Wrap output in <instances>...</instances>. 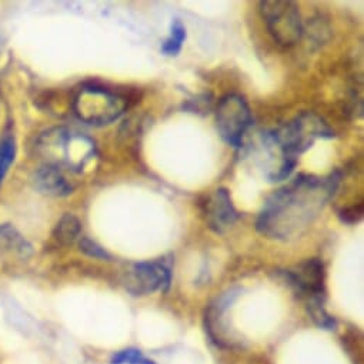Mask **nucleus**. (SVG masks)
<instances>
[{
    "mask_svg": "<svg viewBox=\"0 0 364 364\" xmlns=\"http://www.w3.org/2000/svg\"><path fill=\"white\" fill-rule=\"evenodd\" d=\"M341 174L334 171L321 178L299 174L274 192L257 218L256 229L277 240H287L306 230L336 193Z\"/></svg>",
    "mask_w": 364,
    "mask_h": 364,
    "instance_id": "nucleus-1",
    "label": "nucleus"
},
{
    "mask_svg": "<svg viewBox=\"0 0 364 364\" xmlns=\"http://www.w3.org/2000/svg\"><path fill=\"white\" fill-rule=\"evenodd\" d=\"M36 151L48 166L82 171L96 157V144L77 130L55 127L39 136Z\"/></svg>",
    "mask_w": 364,
    "mask_h": 364,
    "instance_id": "nucleus-2",
    "label": "nucleus"
},
{
    "mask_svg": "<svg viewBox=\"0 0 364 364\" xmlns=\"http://www.w3.org/2000/svg\"><path fill=\"white\" fill-rule=\"evenodd\" d=\"M129 106V97L97 85L82 86L73 99L76 116L93 126H105L117 120Z\"/></svg>",
    "mask_w": 364,
    "mask_h": 364,
    "instance_id": "nucleus-3",
    "label": "nucleus"
},
{
    "mask_svg": "<svg viewBox=\"0 0 364 364\" xmlns=\"http://www.w3.org/2000/svg\"><path fill=\"white\" fill-rule=\"evenodd\" d=\"M272 134L280 149L291 157H297V154L309 150L318 137H334V132L328 127V124L311 112L297 114L277 130H273Z\"/></svg>",
    "mask_w": 364,
    "mask_h": 364,
    "instance_id": "nucleus-4",
    "label": "nucleus"
},
{
    "mask_svg": "<svg viewBox=\"0 0 364 364\" xmlns=\"http://www.w3.org/2000/svg\"><path fill=\"white\" fill-rule=\"evenodd\" d=\"M260 14L273 39L284 48L294 46L303 35V22L299 8L291 0H264Z\"/></svg>",
    "mask_w": 364,
    "mask_h": 364,
    "instance_id": "nucleus-5",
    "label": "nucleus"
},
{
    "mask_svg": "<svg viewBox=\"0 0 364 364\" xmlns=\"http://www.w3.org/2000/svg\"><path fill=\"white\" fill-rule=\"evenodd\" d=\"M216 124L220 137L228 144L240 147L252 124V112L247 102L239 95L225 96L216 109Z\"/></svg>",
    "mask_w": 364,
    "mask_h": 364,
    "instance_id": "nucleus-6",
    "label": "nucleus"
},
{
    "mask_svg": "<svg viewBox=\"0 0 364 364\" xmlns=\"http://www.w3.org/2000/svg\"><path fill=\"white\" fill-rule=\"evenodd\" d=\"M171 283V260L134 263L126 274L124 286L133 296H146L156 290L167 291Z\"/></svg>",
    "mask_w": 364,
    "mask_h": 364,
    "instance_id": "nucleus-7",
    "label": "nucleus"
},
{
    "mask_svg": "<svg viewBox=\"0 0 364 364\" xmlns=\"http://www.w3.org/2000/svg\"><path fill=\"white\" fill-rule=\"evenodd\" d=\"M283 276L300 297L324 301V264L320 259H309Z\"/></svg>",
    "mask_w": 364,
    "mask_h": 364,
    "instance_id": "nucleus-8",
    "label": "nucleus"
},
{
    "mask_svg": "<svg viewBox=\"0 0 364 364\" xmlns=\"http://www.w3.org/2000/svg\"><path fill=\"white\" fill-rule=\"evenodd\" d=\"M239 218L228 189H218L206 203V222L212 232L218 235L226 233L233 228Z\"/></svg>",
    "mask_w": 364,
    "mask_h": 364,
    "instance_id": "nucleus-9",
    "label": "nucleus"
},
{
    "mask_svg": "<svg viewBox=\"0 0 364 364\" xmlns=\"http://www.w3.org/2000/svg\"><path fill=\"white\" fill-rule=\"evenodd\" d=\"M33 186L43 195L63 198L73 192V186L66 180L62 170L52 166L39 167L32 176Z\"/></svg>",
    "mask_w": 364,
    "mask_h": 364,
    "instance_id": "nucleus-10",
    "label": "nucleus"
},
{
    "mask_svg": "<svg viewBox=\"0 0 364 364\" xmlns=\"http://www.w3.org/2000/svg\"><path fill=\"white\" fill-rule=\"evenodd\" d=\"M0 249L12 253L15 252L23 257L32 252V247L25 240V237H22L19 232L9 225H0Z\"/></svg>",
    "mask_w": 364,
    "mask_h": 364,
    "instance_id": "nucleus-11",
    "label": "nucleus"
},
{
    "mask_svg": "<svg viewBox=\"0 0 364 364\" xmlns=\"http://www.w3.org/2000/svg\"><path fill=\"white\" fill-rule=\"evenodd\" d=\"M80 230H82V225L79 219L70 213H66L56 225L53 236L62 245H72L79 239Z\"/></svg>",
    "mask_w": 364,
    "mask_h": 364,
    "instance_id": "nucleus-12",
    "label": "nucleus"
},
{
    "mask_svg": "<svg viewBox=\"0 0 364 364\" xmlns=\"http://www.w3.org/2000/svg\"><path fill=\"white\" fill-rule=\"evenodd\" d=\"M16 156V140L14 133L6 132L0 139V185L8 174Z\"/></svg>",
    "mask_w": 364,
    "mask_h": 364,
    "instance_id": "nucleus-13",
    "label": "nucleus"
},
{
    "mask_svg": "<svg viewBox=\"0 0 364 364\" xmlns=\"http://www.w3.org/2000/svg\"><path fill=\"white\" fill-rule=\"evenodd\" d=\"M186 41V28L178 19H176L171 25V36L163 43L161 52L166 56H177Z\"/></svg>",
    "mask_w": 364,
    "mask_h": 364,
    "instance_id": "nucleus-14",
    "label": "nucleus"
},
{
    "mask_svg": "<svg viewBox=\"0 0 364 364\" xmlns=\"http://www.w3.org/2000/svg\"><path fill=\"white\" fill-rule=\"evenodd\" d=\"M307 311H309L310 317L313 318V321L318 327L326 328V330H334L337 327L336 318L326 311L323 301H320V300L307 301Z\"/></svg>",
    "mask_w": 364,
    "mask_h": 364,
    "instance_id": "nucleus-15",
    "label": "nucleus"
},
{
    "mask_svg": "<svg viewBox=\"0 0 364 364\" xmlns=\"http://www.w3.org/2000/svg\"><path fill=\"white\" fill-rule=\"evenodd\" d=\"M112 364H156L153 360L147 358L140 350L137 348H126L116 353L112 360Z\"/></svg>",
    "mask_w": 364,
    "mask_h": 364,
    "instance_id": "nucleus-16",
    "label": "nucleus"
},
{
    "mask_svg": "<svg viewBox=\"0 0 364 364\" xmlns=\"http://www.w3.org/2000/svg\"><path fill=\"white\" fill-rule=\"evenodd\" d=\"M212 106H213V95L210 92H205V93L196 96L195 99L188 100L183 105V109L191 113L206 116L210 113Z\"/></svg>",
    "mask_w": 364,
    "mask_h": 364,
    "instance_id": "nucleus-17",
    "label": "nucleus"
},
{
    "mask_svg": "<svg viewBox=\"0 0 364 364\" xmlns=\"http://www.w3.org/2000/svg\"><path fill=\"white\" fill-rule=\"evenodd\" d=\"M363 213H364L363 202H358V203H354L351 206H346V208L340 209L338 210V219L346 225H355L361 220Z\"/></svg>",
    "mask_w": 364,
    "mask_h": 364,
    "instance_id": "nucleus-18",
    "label": "nucleus"
},
{
    "mask_svg": "<svg viewBox=\"0 0 364 364\" xmlns=\"http://www.w3.org/2000/svg\"><path fill=\"white\" fill-rule=\"evenodd\" d=\"M79 247L83 253H86L90 257L95 259H100V260H112V256L102 247L99 246L96 242L87 239V237H82L79 242Z\"/></svg>",
    "mask_w": 364,
    "mask_h": 364,
    "instance_id": "nucleus-19",
    "label": "nucleus"
}]
</instances>
